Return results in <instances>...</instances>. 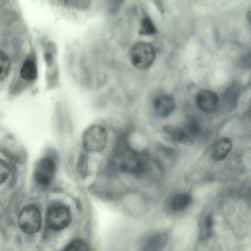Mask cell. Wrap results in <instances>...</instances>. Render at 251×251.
<instances>
[{
	"label": "cell",
	"instance_id": "cell-22",
	"mask_svg": "<svg viewBox=\"0 0 251 251\" xmlns=\"http://www.w3.org/2000/svg\"><path fill=\"white\" fill-rule=\"evenodd\" d=\"M84 153L80 156L77 162V171L79 174L84 176L88 170V161L86 156Z\"/></svg>",
	"mask_w": 251,
	"mask_h": 251
},
{
	"label": "cell",
	"instance_id": "cell-12",
	"mask_svg": "<svg viewBox=\"0 0 251 251\" xmlns=\"http://www.w3.org/2000/svg\"><path fill=\"white\" fill-rule=\"evenodd\" d=\"M192 202V197L188 193H179L175 195L171 200L170 206L175 212H180L188 207Z\"/></svg>",
	"mask_w": 251,
	"mask_h": 251
},
{
	"label": "cell",
	"instance_id": "cell-6",
	"mask_svg": "<svg viewBox=\"0 0 251 251\" xmlns=\"http://www.w3.org/2000/svg\"><path fill=\"white\" fill-rule=\"evenodd\" d=\"M18 222L23 232L27 234L35 233L40 229L42 223L39 209L33 204L25 205L19 214Z\"/></svg>",
	"mask_w": 251,
	"mask_h": 251
},
{
	"label": "cell",
	"instance_id": "cell-16",
	"mask_svg": "<svg viewBox=\"0 0 251 251\" xmlns=\"http://www.w3.org/2000/svg\"><path fill=\"white\" fill-rule=\"evenodd\" d=\"M11 68V61L8 56L0 50V81L3 80L7 77Z\"/></svg>",
	"mask_w": 251,
	"mask_h": 251
},
{
	"label": "cell",
	"instance_id": "cell-17",
	"mask_svg": "<svg viewBox=\"0 0 251 251\" xmlns=\"http://www.w3.org/2000/svg\"><path fill=\"white\" fill-rule=\"evenodd\" d=\"M156 32V29L152 21L148 18H144L141 22L139 33L141 35H153Z\"/></svg>",
	"mask_w": 251,
	"mask_h": 251
},
{
	"label": "cell",
	"instance_id": "cell-11",
	"mask_svg": "<svg viewBox=\"0 0 251 251\" xmlns=\"http://www.w3.org/2000/svg\"><path fill=\"white\" fill-rule=\"evenodd\" d=\"M164 131L174 140L182 143H190L192 140L190 136L179 126L168 124L163 127Z\"/></svg>",
	"mask_w": 251,
	"mask_h": 251
},
{
	"label": "cell",
	"instance_id": "cell-7",
	"mask_svg": "<svg viewBox=\"0 0 251 251\" xmlns=\"http://www.w3.org/2000/svg\"><path fill=\"white\" fill-rule=\"evenodd\" d=\"M196 101L199 108L206 113L215 111L219 103V99L216 93L208 89L199 91L197 94Z\"/></svg>",
	"mask_w": 251,
	"mask_h": 251
},
{
	"label": "cell",
	"instance_id": "cell-14",
	"mask_svg": "<svg viewBox=\"0 0 251 251\" xmlns=\"http://www.w3.org/2000/svg\"><path fill=\"white\" fill-rule=\"evenodd\" d=\"M20 75L22 78L27 81L36 79L38 72L35 63L30 59L25 60L21 67Z\"/></svg>",
	"mask_w": 251,
	"mask_h": 251
},
{
	"label": "cell",
	"instance_id": "cell-18",
	"mask_svg": "<svg viewBox=\"0 0 251 251\" xmlns=\"http://www.w3.org/2000/svg\"><path fill=\"white\" fill-rule=\"evenodd\" d=\"M61 2L65 6L79 10L87 9L91 5V1L88 0H69Z\"/></svg>",
	"mask_w": 251,
	"mask_h": 251
},
{
	"label": "cell",
	"instance_id": "cell-10",
	"mask_svg": "<svg viewBox=\"0 0 251 251\" xmlns=\"http://www.w3.org/2000/svg\"><path fill=\"white\" fill-rule=\"evenodd\" d=\"M232 149V142L227 137L219 139L213 148L211 156L213 160L220 161L224 159L230 153Z\"/></svg>",
	"mask_w": 251,
	"mask_h": 251
},
{
	"label": "cell",
	"instance_id": "cell-1",
	"mask_svg": "<svg viewBox=\"0 0 251 251\" xmlns=\"http://www.w3.org/2000/svg\"><path fill=\"white\" fill-rule=\"evenodd\" d=\"M108 139L106 128L103 125L96 124L84 130L81 136V144L86 153L98 154L106 148Z\"/></svg>",
	"mask_w": 251,
	"mask_h": 251
},
{
	"label": "cell",
	"instance_id": "cell-19",
	"mask_svg": "<svg viewBox=\"0 0 251 251\" xmlns=\"http://www.w3.org/2000/svg\"><path fill=\"white\" fill-rule=\"evenodd\" d=\"M63 251H89V249L85 241L81 239H76L69 243Z\"/></svg>",
	"mask_w": 251,
	"mask_h": 251
},
{
	"label": "cell",
	"instance_id": "cell-2",
	"mask_svg": "<svg viewBox=\"0 0 251 251\" xmlns=\"http://www.w3.org/2000/svg\"><path fill=\"white\" fill-rule=\"evenodd\" d=\"M117 153V167L121 172L131 175H138L146 169V160L140 152L124 146Z\"/></svg>",
	"mask_w": 251,
	"mask_h": 251
},
{
	"label": "cell",
	"instance_id": "cell-21",
	"mask_svg": "<svg viewBox=\"0 0 251 251\" xmlns=\"http://www.w3.org/2000/svg\"><path fill=\"white\" fill-rule=\"evenodd\" d=\"M10 174V169L7 163L0 159V184L5 182L8 179Z\"/></svg>",
	"mask_w": 251,
	"mask_h": 251
},
{
	"label": "cell",
	"instance_id": "cell-13",
	"mask_svg": "<svg viewBox=\"0 0 251 251\" xmlns=\"http://www.w3.org/2000/svg\"><path fill=\"white\" fill-rule=\"evenodd\" d=\"M214 225V219L213 216L208 214L204 216L201 222L199 238L201 241L209 239L212 235Z\"/></svg>",
	"mask_w": 251,
	"mask_h": 251
},
{
	"label": "cell",
	"instance_id": "cell-5",
	"mask_svg": "<svg viewBox=\"0 0 251 251\" xmlns=\"http://www.w3.org/2000/svg\"><path fill=\"white\" fill-rule=\"evenodd\" d=\"M155 53L151 45L145 42L136 43L131 48L130 59L132 65L139 70H145L152 64Z\"/></svg>",
	"mask_w": 251,
	"mask_h": 251
},
{
	"label": "cell",
	"instance_id": "cell-9",
	"mask_svg": "<svg viewBox=\"0 0 251 251\" xmlns=\"http://www.w3.org/2000/svg\"><path fill=\"white\" fill-rule=\"evenodd\" d=\"M153 107L156 114L164 118L169 116L173 112L176 107V102L172 96L162 94L154 99Z\"/></svg>",
	"mask_w": 251,
	"mask_h": 251
},
{
	"label": "cell",
	"instance_id": "cell-20",
	"mask_svg": "<svg viewBox=\"0 0 251 251\" xmlns=\"http://www.w3.org/2000/svg\"><path fill=\"white\" fill-rule=\"evenodd\" d=\"M185 129L188 135L195 136L200 132L201 126L197 120L191 118L188 119L186 122Z\"/></svg>",
	"mask_w": 251,
	"mask_h": 251
},
{
	"label": "cell",
	"instance_id": "cell-3",
	"mask_svg": "<svg viewBox=\"0 0 251 251\" xmlns=\"http://www.w3.org/2000/svg\"><path fill=\"white\" fill-rule=\"evenodd\" d=\"M57 167V161L54 156L42 157L37 162L34 171L36 182L43 188L50 186L55 178Z\"/></svg>",
	"mask_w": 251,
	"mask_h": 251
},
{
	"label": "cell",
	"instance_id": "cell-4",
	"mask_svg": "<svg viewBox=\"0 0 251 251\" xmlns=\"http://www.w3.org/2000/svg\"><path fill=\"white\" fill-rule=\"evenodd\" d=\"M72 219L69 207L62 202H54L48 208L46 222L48 227L54 231H60L70 224Z\"/></svg>",
	"mask_w": 251,
	"mask_h": 251
},
{
	"label": "cell",
	"instance_id": "cell-15",
	"mask_svg": "<svg viewBox=\"0 0 251 251\" xmlns=\"http://www.w3.org/2000/svg\"><path fill=\"white\" fill-rule=\"evenodd\" d=\"M239 93V86L236 83H233L225 90L223 95V98L226 102L234 103L238 99Z\"/></svg>",
	"mask_w": 251,
	"mask_h": 251
},
{
	"label": "cell",
	"instance_id": "cell-8",
	"mask_svg": "<svg viewBox=\"0 0 251 251\" xmlns=\"http://www.w3.org/2000/svg\"><path fill=\"white\" fill-rule=\"evenodd\" d=\"M169 236L164 232H158L146 237L141 246V251H163L168 245Z\"/></svg>",
	"mask_w": 251,
	"mask_h": 251
}]
</instances>
